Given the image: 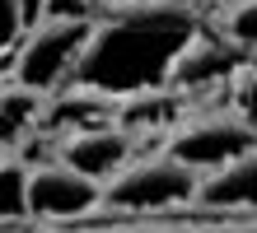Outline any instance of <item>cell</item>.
<instances>
[{
	"instance_id": "1",
	"label": "cell",
	"mask_w": 257,
	"mask_h": 233,
	"mask_svg": "<svg viewBox=\"0 0 257 233\" xmlns=\"http://www.w3.org/2000/svg\"><path fill=\"white\" fill-rule=\"evenodd\" d=\"M206 24H210V10L201 0H155V5L98 10V33L75 84L117 103L173 89L178 61Z\"/></svg>"
},
{
	"instance_id": "2",
	"label": "cell",
	"mask_w": 257,
	"mask_h": 233,
	"mask_svg": "<svg viewBox=\"0 0 257 233\" xmlns=\"http://www.w3.org/2000/svg\"><path fill=\"white\" fill-rule=\"evenodd\" d=\"M98 33V14H42L28 38L5 56V80L33 93H61L75 84Z\"/></svg>"
},
{
	"instance_id": "3",
	"label": "cell",
	"mask_w": 257,
	"mask_h": 233,
	"mask_svg": "<svg viewBox=\"0 0 257 233\" xmlns=\"http://www.w3.org/2000/svg\"><path fill=\"white\" fill-rule=\"evenodd\" d=\"M159 149H169L178 163L192 168V173L210 177V173H220V168L248 159V154L257 149V121L238 117L234 107H224V103L196 107Z\"/></svg>"
},
{
	"instance_id": "4",
	"label": "cell",
	"mask_w": 257,
	"mask_h": 233,
	"mask_svg": "<svg viewBox=\"0 0 257 233\" xmlns=\"http://www.w3.org/2000/svg\"><path fill=\"white\" fill-rule=\"evenodd\" d=\"M201 173L178 163L169 149H145L117 182H108V205L122 214H164L178 205H196Z\"/></svg>"
},
{
	"instance_id": "5",
	"label": "cell",
	"mask_w": 257,
	"mask_h": 233,
	"mask_svg": "<svg viewBox=\"0 0 257 233\" xmlns=\"http://www.w3.org/2000/svg\"><path fill=\"white\" fill-rule=\"evenodd\" d=\"M108 205V186L75 173L70 163L52 159L42 168H28V219L38 224H75L84 214Z\"/></svg>"
},
{
	"instance_id": "6",
	"label": "cell",
	"mask_w": 257,
	"mask_h": 233,
	"mask_svg": "<svg viewBox=\"0 0 257 233\" xmlns=\"http://www.w3.org/2000/svg\"><path fill=\"white\" fill-rule=\"evenodd\" d=\"M248 61H252V56H243L215 24H206L201 33H196V42L183 52V61H178L173 89L187 93L192 103L201 98V93H224V89H229V80L248 66Z\"/></svg>"
},
{
	"instance_id": "7",
	"label": "cell",
	"mask_w": 257,
	"mask_h": 233,
	"mask_svg": "<svg viewBox=\"0 0 257 233\" xmlns=\"http://www.w3.org/2000/svg\"><path fill=\"white\" fill-rule=\"evenodd\" d=\"M141 154H145L141 140L112 121V126H94V131H80V135H66L56 159L70 163L75 173H84V177H94V182L108 186V182L122 177L126 168L141 159Z\"/></svg>"
},
{
	"instance_id": "8",
	"label": "cell",
	"mask_w": 257,
	"mask_h": 233,
	"mask_svg": "<svg viewBox=\"0 0 257 233\" xmlns=\"http://www.w3.org/2000/svg\"><path fill=\"white\" fill-rule=\"evenodd\" d=\"M112 121H117V98H103V93H94V89L70 84V89L47 98V121H42V131L66 140V135H80V131H94V126H112Z\"/></svg>"
},
{
	"instance_id": "9",
	"label": "cell",
	"mask_w": 257,
	"mask_h": 233,
	"mask_svg": "<svg viewBox=\"0 0 257 233\" xmlns=\"http://www.w3.org/2000/svg\"><path fill=\"white\" fill-rule=\"evenodd\" d=\"M196 205H206V210H257V149L248 159L201 177Z\"/></svg>"
},
{
	"instance_id": "10",
	"label": "cell",
	"mask_w": 257,
	"mask_h": 233,
	"mask_svg": "<svg viewBox=\"0 0 257 233\" xmlns=\"http://www.w3.org/2000/svg\"><path fill=\"white\" fill-rule=\"evenodd\" d=\"M42 121H47V93H33V89L5 80V93H0V131H5V154H14L28 135H38Z\"/></svg>"
},
{
	"instance_id": "11",
	"label": "cell",
	"mask_w": 257,
	"mask_h": 233,
	"mask_svg": "<svg viewBox=\"0 0 257 233\" xmlns=\"http://www.w3.org/2000/svg\"><path fill=\"white\" fill-rule=\"evenodd\" d=\"M210 24L220 28L243 56L257 61V0H238V5H220L210 10Z\"/></svg>"
},
{
	"instance_id": "12",
	"label": "cell",
	"mask_w": 257,
	"mask_h": 233,
	"mask_svg": "<svg viewBox=\"0 0 257 233\" xmlns=\"http://www.w3.org/2000/svg\"><path fill=\"white\" fill-rule=\"evenodd\" d=\"M224 107H234L238 117L257 121V61H248V66L229 80V89H224Z\"/></svg>"
},
{
	"instance_id": "13",
	"label": "cell",
	"mask_w": 257,
	"mask_h": 233,
	"mask_svg": "<svg viewBox=\"0 0 257 233\" xmlns=\"http://www.w3.org/2000/svg\"><path fill=\"white\" fill-rule=\"evenodd\" d=\"M103 10H126V5H155V0H98Z\"/></svg>"
},
{
	"instance_id": "14",
	"label": "cell",
	"mask_w": 257,
	"mask_h": 233,
	"mask_svg": "<svg viewBox=\"0 0 257 233\" xmlns=\"http://www.w3.org/2000/svg\"><path fill=\"white\" fill-rule=\"evenodd\" d=\"M201 5H210V10H220V5H238V0H201Z\"/></svg>"
}]
</instances>
